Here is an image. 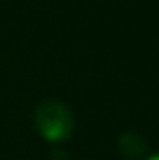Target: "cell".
Masks as SVG:
<instances>
[{"mask_svg": "<svg viewBox=\"0 0 159 160\" xmlns=\"http://www.w3.org/2000/svg\"><path fill=\"white\" fill-rule=\"evenodd\" d=\"M33 122H35L39 136L51 144H59V142L68 140L74 132V116L69 108L55 99H47V102L39 103Z\"/></svg>", "mask_w": 159, "mask_h": 160, "instance_id": "1", "label": "cell"}, {"mask_svg": "<svg viewBox=\"0 0 159 160\" xmlns=\"http://www.w3.org/2000/svg\"><path fill=\"white\" fill-rule=\"evenodd\" d=\"M118 150L123 156H127L129 160H137L145 154L147 150V142L141 134L137 132H127L118 138Z\"/></svg>", "mask_w": 159, "mask_h": 160, "instance_id": "2", "label": "cell"}, {"mask_svg": "<svg viewBox=\"0 0 159 160\" xmlns=\"http://www.w3.org/2000/svg\"><path fill=\"white\" fill-rule=\"evenodd\" d=\"M149 160H159V154H155V156H151Z\"/></svg>", "mask_w": 159, "mask_h": 160, "instance_id": "3", "label": "cell"}]
</instances>
